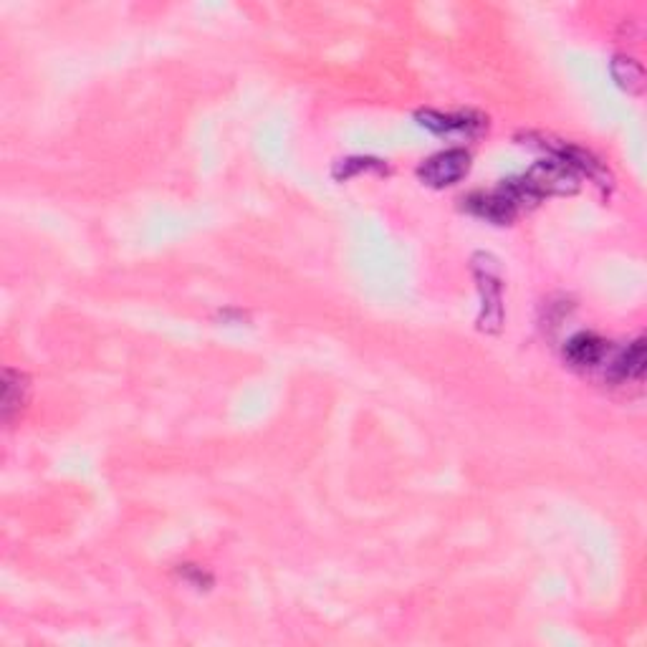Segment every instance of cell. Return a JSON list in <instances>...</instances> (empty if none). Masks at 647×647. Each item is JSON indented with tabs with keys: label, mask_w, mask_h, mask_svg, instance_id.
Wrapping results in <instances>:
<instances>
[{
	"label": "cell",
	"mask_w": 647,
	"mask_h": 647,
	"mask_svg": "<svg viewBox=\"0 0 647 647\" xmlns=\"http://www.w3.org/2000/svg\"><path fill=\"white\" fill-rule=\"evenodd\" d=\"M526 198L536 203L544 195H564L577 190V172L559 160H544L531 167L524 177H519Z\"/></svg>",
	"instance_id": "cell-1"
},
{
	"label": "cell",
	"mask_w": 647,
	"mask_h": 647,
	"mask_svg": "<svg viewBox=\"0 0 647 647\" xmlns=\"http://www.w3.org/2000/svg\"><path fill=\"white\" fill-rule=\"evenodd\" d=\"M471 170V155L466 150H445L440 155L430 157L420 167V177L430 188H448L468 175Z\"/></svg>",
	"instance_id": "cell-2"
},
{
	"label": "cell",
	"mask_w": 647,
	"mask_h": 647,
	"mask_svg": "<svg viewBox=\"0 0 647 647\" xmlns=\"http://www.w3.org/2000/svg\"><path fill=\"white\" fill-rule=\"evenodd\" d=\"M483 263H476L478 281H481V294H483V329H498L503 319V306H501V279H498L496 266L488 256H481Z\"/></svg>",
	"instance_id": "cell-3"
},
{
	"label": "cell",
	"mask_w": 647,
	"mask_h": 647,
	"mask_svg": "<svg viewBox=\"0 0 647 647\" xmlns=\"http://www.w3.org/2000/svg\"><path fill=\"white\" fill-rule=\"evenodd\" d=\"M605 357H607V342L592 332L574 334V337L567 342V347H564V359H567L572 367H579V369L597 367V364L605 362Z\"/></svg>",
	"instance_id": "cell-4"
},
{
	"label": "cell",
	"mask_w": 647,
	"mask_h": 647,
	"mask_svg": "<svg viewBox=\"0 0 647 647\" xmlns=\"http://www.w3.org/2000/svg\"><path fill=\"white\" fill-rule=\"evenodd\" d=\"M420 124L428 127L435 134H476L481 132L486 119L471 112L458 114H440V112H420Z\"/></svg>",
	"instance_id": "cell-5"
},
{
	"label": "cell",
	"mask_w": 647,
	"mask_h": 647,
	"mask_svg": "<svg viewBox=\"0 0 647 647\" xmlns=\"http://www.w3.org/2000/svg\"><path fill=\"white\" fill-rule=\"evenodd\" d=\"M468 208L476 215H481V218L493 220V223H508V220H514L519 205L511 200V195H508L501 185V188L493 190V193L473 195V198L468 200Z\"/></svg>",
	"instance_id": "cell-6"
},
{
	"label": "cell",
	"mask_w": 647,
	"mask_h": 647,
	"mask_svg": "<svg viewBox=\"0 0 647 647\" xmlns=\"http://www.w3.org/2000/svg\"><path fill=\"white\" fill-rule=\"evenodd\" d=\"M28 392H31L28 377L18 369L8 367L3 372V420L6 423H11L13 415L23 410V405L28 402Z\"/></svg>",
	"instance_id": "cell-7"
},
{
	"label": "cell",
	"mask_w": 647,
	"mask_h": 647,
	"mask_svg": "<svg viewBox=\"0 0 647 647\" xmlns=\"http://www.w3.org/2000/svg\"><path fill=\"white\" fill-rule=\"evenodd\" d=\"M612 377L620 382H637L645 375V342L635 339L615 362L610 364Z\"/></svg>",
	"instance_id": "cell-8"
},
{
	"label": "cell",
	"mask_w": 647,
	"mask_h": 647,
	"mask_svg": "<svg viewBox=\"0 0 647 647\" xmlns=\"http://www.w3.org/2000/svg\"><path fill=\"white\" fill-rule=\"evenodd\" d=\"M620 66H632V69H635V81L640 84V81H642V69L635 64V61H632V59H617L615 69H620ZM617 81H620V84H627V81H630V74L625 71V76H617Z\"/></svg>",
	"instance_id": "cell-9"
}]
</instances>
